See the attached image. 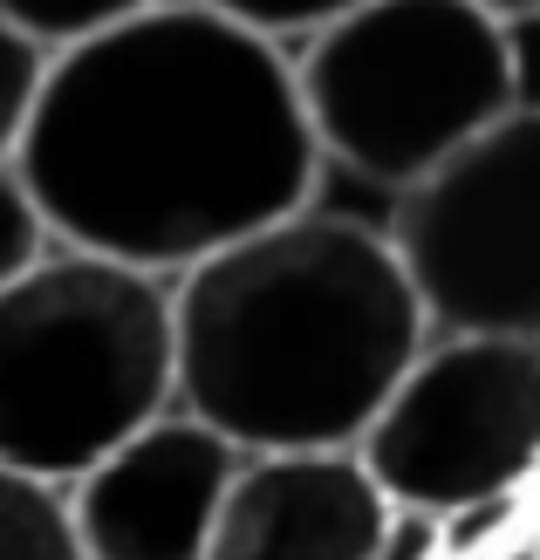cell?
I'll return each mask as SVG.
<instances>
[{"label":"cell","mask_w":540,"mask_h":560,"mask_svg":"<svg viewBox=\"0 0 540 560\" xmlns=\"http://www.w3.org/2000/svg\"><path fill=\"white\" fill-rule=\"evenodd\" d=\"M48 62L55 55L42 42H27L14 21H0V164H14L21 144H27V124H35Z\"/></svg>","instance_id":"11"},{"label":"cell","mask_w":540,"mask_h":560,"mask_svg":"<svg viewBox=\"0 0 540 560\" xmlns=\"http://www.w3.org/2000/svg\"><path fill=\"white\" fill-rule=\"evenodd\" d=\"M527 492H493V499H472V506H451L438 513V540L445 560H493V553H514V534L527 526Z\"/></svg>","instance_id":"12"},{"label":"cell","mask_w":540,"mask_h":560,"mask_svg":"<svg viewBox=\"0 0 540 560\" xmlns=\"http://www.w3.org/2000/svg\"><path fill=\"white\" fill-rule=\"evenodd\" d=\"M145 8H158V0H0V21H14L27 42H42L48 55H62L76 42L103 35V27L145 14Z\"/></svg>","instance_id":"10"},{"label":"cell","mask_w":540,"mask_h":560,"mask_svg":"<svg viewBox=\"0 0 540 560\" xmlns=\"http://www.w3.org/2000/svg\"><path fill=\"white\" fill-rule=\"evenodd\" d=\"M390 254L432 335L540 342V117L514 109L404 185Z\"/></svg>","instance_id":"5"},{"label":"cell","mask_w":540,"mask_h":560,"mask_svg":"<svg viewBox=\"0 0 540 560\" xmlns=\"http://www.w3.org/2000/svg\"><path fill=\"white\" fill-rule=\"evenodd\" d=\"M179 410L172 280L48 246L0 288V465L76 486L124 438Z\"/></svg>","instance_id":"3"},{"label":"cell","mask_w":540,"mask_h":560,"mask_svg":"<svg viewBox=\"0 0 540 560\" xmlns=\"http://www.w3.org/2000/svg\"><path fill=\"white\" fill-rule=\"evenodd\" d=\"M48 246H55V233L42 226V212H35V199H27L21 172H14V164H0V288L21 280L27 267L48 254Z\"/></svg>","instance_id":"13"},{"label":"cell","mask_w":540,"mask_h":560,"mask_svg":"<svg viewBox=\"0 0 540 560\" xmlns=\"http://www.w3.org/2000/svg\"><path fill=\"white\" fill-rule=\"evenodd\" d=\"M356 452L383 499L424 513L527 492L540 458V342L424 335Z\"/></svg>","instance_id":"6"},{"label":"cell","mask_w":540,"mask_h":560,"mask_svg":"<svg viewBox=\"0 0 540 560\" xmlns=\"http://www.w3.org/2000/svg\"><path fill=\"white\" fill-rule=\"evenodd\" d=\"M295 55L206 0H158L48 62L14 172L55 246L179 280L308 206Z\"/></svg>","instance_id":"1"},{"label":"cell","mask_w":540,"mask_h":560,"mask_svg":"<svg viewBox=\"0 0 540 560\" xmlns=\"http://www.w3.org/2000/svg\"><path fill=\"white\" fill-rule=\"evenodd\" d=\"M527 499H540V458H533V479H527Z\"/></svg>","instance_id":"18"},{"label":"cell","mask_w":540,"mask_h":560,"mask_svg":"<svg viewBox=\"0 0 540 560\" xmlns=\"http://www.w3.org/2000/svg\"><path fill=\"white\" fill-rule=\"evenodd\" d=\"M383 513L363 452H240L206 560H369Z\"/></svg>","instance_id":"8"},{"label":"cell","mask_w":540,"mask_h":560,"mask_svg":"<svg viewBox=\"0 0 540 560\" xmlns=\"http://www.w3.org/2000/svg\"><path fill=\"white\" fill-rule=\"evenodd\" d=\"M172 328L179 410L240 452H356L432 335L390 240L308 206L179 273Z\"/></svg>","instance_id":"2"},{"label":"cell","mask_w":540,"mask_h":560,"mask_svg":"<svg viewBox=\"0 0 540 560\" xmlns=\"http://www.w3.org/2000/svg\"><path fill=\"white\" fill-rule=\"evenodd\" d=\"M369 560H445V540H438V513L424 506H397L383 513V534L369 547Z\"/></svg>","instance_id":"16"},{"label":"cell","mask_w":540,"mask_h":560,"mask_svg":"<svg viewBox=\"0 0 540 560\" xmlns=\"http://www.w3.org/2000/svg\"><path fill=\"white\" fill-rule=\"evenodd\" d=\"M288 55L322 164L390 191L514 117L499 14L479 0H363Z\"/></svg>","instance_id":"4"},{"label":"cell","mask_w":540,"mask_h":560,"mask_svg":"<svg viewBox=\"0 0 540 560\" xmlns=\"http://www.w3.org/2000/svg\"><path fill=\"white\" fill-rule=\"evenodd\" d=\"M206 8L246 21L253 35H267V42H280V48H295V42L315 35V27H329L335 14L363 8V0H206Z\"/></svg>","instance_id":"14"},{"label":"cell","mask_w":540,"mask_h":560,"mask_svg":"<svg viewBox=\"0 0 540 560\" xmlns=\"http://www.w3.org/2000/svg\"><path fill=\"white\" fill-rule=\"evenodd\" d=\"M0 560H90L62 486H42L0 465Z\"/></svg>","instance_id":"9"},{"label":"cell","mask_w":540,"mask_h":560,"mask_svg":"<svg viewBox=\"0 0 540 560\" xmlns=\"http://www.w3.org/2000/svg\"><path fill=\"white\" fill-rule=\"evenodd\" d=\"M479 8H493V14H520V8H540V0H479Z\"/></svg>","instance_id":"17"},{"label":"cell","mask_w":540,"mask_h":560,"mask_svg":"<svg viewBox=\"0 0 540 560\" xmlns=\"http://www.w3.org/2000/svg\"><path fill=\"white\" fill-rule=\"evenodd\" d=\"M233 471L240 444H226L192 410H164L62 486L76 540L90 560H206Z\"/></svg>","instance_id":"7"},{"label":"cell","mask_w":540,"mask_h":560,"mask_svg":"<svg viewBox=\"0 0 540 560\" xmlns=\"http://www.w3.org/2000/svg\"><path fill=\"white\" fill-rule=\"evenodd\" d=\"M499 42H506V82H514V109L540 117V8L499 14Z\"/></svg>","instance_id":"15"}]
</instances>
